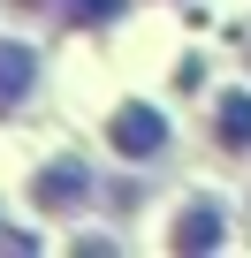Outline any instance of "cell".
Wrapping results in <instances>:
<instances>
[{"label": "cell", "mask_w": 251, "mask_h": 258, "mask_svg": "<svg viewBox=\"0 0 251 258\" xmlns=\"http://www.w3.org/2000/svg\"><path fill=\"white\" fill-rule=\"evenodd\" d=\"M221 235H228L221 198H190V205H183V220L168 228V250H206V243H221Z\"/></svg>", "instance_id": "3"}, {"label": "cell", "mask_w": 251, "mask_h": 258, "mask_svg": "<svg viewBox=\"0 0 251 258\" xmlns=\"http://www.w3.org/2000/svg\"><path fill=\"white\" fill-rule=\"evenodd\" d=\"M107 145H114V152H130V160L168 152V121H160V106H145V99L114 106V121H107Z\"/></svg>", "instance_id": "1"}, {"label": "cell", "mask_w": 251, "mask_h": 258, "mask_svg": "<svg viewBox=\"0 0 251 258\" xmlns=\"http://www.w3.org/2000/svg\"><path fill=\"white\" fill-rule=\"evenodd\" d=\"M31 84H38V53H31V46H16V38H0V114L23 106V99H31Z\"/></svg>", "instance_id": "4"}, {"label": "cell", "mask_w": 251, "mask_h": 258, "mask_svg": "<svg viewBox=\"0 0 251 258\" xmlns=\"http://www.w3.org/2000/svg\"><path fill=\"white\" fill-rule=\"evenodd\" d=\"M84 198H91V175H84L76 160H54V167L31 182V205H38V213H76Z\"/></svg>", "instance_id": "2"}, {"label": "cell", "mask_w": 251, "mask_h": 258, "mask_svg": "<svg viewBox=\"0 0 251 258\" xmlns=\"http://www.w3.org/2000/svg\"><path fill=\"white\" fill-rule=\"evenodd\" d=\"M213 145L221 152H251V91H221L213 99Z\"/></svg>", "instance_id": "5"}, {"label": "cell", "mask_w": 251, "mask_h": 258, "mask_svg": "<svg viewBox=\"0 0 251 258\" xmlns=\"http://www.w3.org/2000/svg\"><path fill=\"white\" fill-rule=\"evenodd\" d=\"M23 8H38V0H23Z\"/></svg>", "instance_id": "6"}]
</instances>
